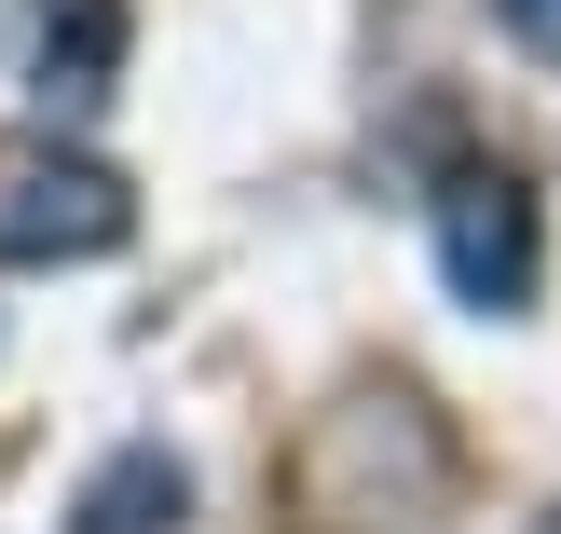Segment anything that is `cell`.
<instances>
[{
  "label": "cell",
  "mask_w": 561,
  "mask_h": 534,
  "mask_svg": "<svg viewBox=\"0 0 561 534\" xmlns=\"http://www.w3.org/2000/svg\"><path fill=\"white\" fill-rule=\"evenodd\" d=\"M137 234V192L82 151H0V261H110Z\"/></svg>",
  "instance_id": "6da1fadb"
},
{
  "label": "cell",
  "mask_w": 561,
  "mask_h": 534,
  "mask_svg": "<svg viewBox=\"0 0 561 534\" xmlns=\"http://www.w3.org/2000/svg\"><path fill=\"white\" fill-rule=\"evenodd\" d=\"M535 192L507 179V164H466V179H438V274H453V302H480V316H507V302H535Z\"/></svg>",
  "instance_id": "7a4b0ae2"
},
{
  "label": "cell",
  "mask_w": 561,
  "mask_h": 534,
  "mask_svg": "<svg viewBox=\"0 0 561 534\" xmlns=\"http://www.w3.org/2000/svg\"><path fill=\"white\" fill-rule=\"evenodd\" d=\"M27 69H42V110H96L110 69H124V0H42Z\"/></svg>",
  "instance_id": "3957f363"
},
{
  "label": "cell",
  "mask_w": 561,
  "mask_h": 534,
  "mask_svg": "<svg viewBox=\"0 0 561 534\" xmlns=\"http://www.w3.org/2000/svg\"><path fill=\"white\" fill-rule=\"evenodd\" d=\"M179 508H192V480H179V453H110L96 480H82V508H69V534H179Z\"/></svg>",
  "instance_id": "277c9868"
},
{
  "label": "cell",
  "mask_w": 561,
  "mask_h": 534,
  "mask_svg": "<svg viewBox=\"0 0 561 534\" xmlns=\"http://www.w3.org/2000/svg\"><path fill=\"white\" fill-rule=\"evenodd\" d=\"M493 14H507V27H520L535 55H561V0H493Z\"/></svg>",
  "instance_id": "5b68a950"
},
{
  "label": "cell",
  "mask_w": 561,
  "mask_h": 534,
  "mask_svg": "<svg viewBox=\"0 0 561 534\" xmlns=\"http://www.w3.org/2000/svg\"><path fill=\"white\" fill-rule=\"evenodd\" d=\"M0 27H14V0H0Z\"/></svg>",
  "instance_id": "8992f818"
}]
</instances>
